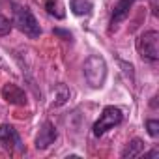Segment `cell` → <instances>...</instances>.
<instances>
[{
  "mask_svg": "<svg viewBox=\"0 0 159 159\" xmlns=\"http://www.w3.org/2000/svg\"><path fill=\"white\" fill-rule=\"evenodd\" d=\"M146 129H148V135H150L152 139L159 137V122H157V120H148V122H146Z\"/></svg>",
  "mask_w": 159,
  "mask_h": 159,
  "instance_id": "5bb4252c",
  "label": "cell"
},
{
  "mask_svg": "<svg viewBox=\"0 0 159 159\" xmlns=\"http://www.w3.org/2000/svg\"><path fill=\"white\" fill-rule=\"evenodd\" d=\"M52 98H54V101H52V105L54 107H62L64 103H67V99H69V88L66 86V84H56L54 88H52Z\"/></svg>",
  "mask_w": 159,
  "mask_h": 159,
  "instance_id": "30bf717a",
  "label": "cell"
},
{
  "mask_svg": "<svg viewBox=\"0 0 159 159\" xmlns=\"http://www.w3.org/2000/svg\"><path fill=\"white\" fill-rule=\"evenodd\" d=\"M137 51L142 60L157 62L159 60V32L148 30V32L140 34L137 39Z\"/></svg>",
  "mask_w": 159,
  "mask_h": 159,
  "instance_id": "3957f363",
  "label": "cell"
},
{
  "mask_svg": "<svg viewBox=\"0 0 159 159\" xmlns=\"http://www.w3.org/2000/svg\"><path fill=\"white\" fill-rule=\"evenodd\" d=\"M0 142H2L6 148H15V150H19V152H25L17 129H15L13 125H10V124L0 125Z\"/></svg>",
  "mask_w": 159,
  "mask_h": 159,
  "instance_id": "8992f818",
  "label": "cell"
},
{
  "mask_svg": "<svg viewBox=\"0 0 159 159\" xmlns=\"http://www.w3.org/2000/svg\"><path fill=\"white\" fill-rule=\"evenodd\" d=\"M56 139H58V131H56L54 124L52 122H43V125H41L34 144H36L38 150H47L51 144H54Z\"/></svg>",
  "mask_w": 159,
  "mask_h": 159,
  "instance_id": "5b68a950",
  "label": "cell"
},
{
  "mask_svg": "<svg viewBox=\"0 0 159 159\" xmlns=\"http://www.w3.org/2000/svg\"><path fill=\"white\" fill-rule=\"evenodd\" d=\"M84 77L92 88H101L105 84V79H107V62L103 56L99 54H92L84 60L83 66Z\"/></svg>",
  "mask_w": 159,
  "mask_h": 159,
  "instance_id": "6da1fadb",
  "label": "cell"
},
{
  "mask_svg": "<svg viewBox=\"0 0 159 159\" xmlns=\"http://www.w3.org/2000/svg\"><path fill=\"white\" fill-rule=\"evenodd\" d=\"M122 120H124V112H122L118 107H112V105H111V107H105L103 112H101V116H99V120H98V122L94 124V127H92L94 137H103L109 129L120 125Z\"/></svg>",
  "mask_w": 159,
  "mask_h": 159,
  "instance_id": "277c9868",
  "label": "cell"
},
{
  "mask_svg": "<svg viewBox=\"0 0 159 159\" xmlns=\"http://www.w3.org/2000/svg\"><path fill=\"white\" fill-rule=\"evenodd\" d=\"M142 155H144L146 159H152V157H157V155H159V150L153 148V150H150V152H142Z\"/></svg>",
  "mask_w": 159,
  "mask_h": 159,
  "instance_id": "2e32d148",
  "label": "cell"
},
{
  "mask_svg": "<svg viewBox=\"0 0 159 159\" xmlns=\"http://www.w3.org/2000/svg\"><path fill=\"white\" fill-rule=\"evenodd\" d=\"M2 98H4V101H8L10 105H19V107H23V105H26V92L21 88V86H17V84H13V83H8V84H4L2 86Z\"/></svg>",
  "mask_w": 159,
  "mask_h": 159,
  "instance_id": "52a82bcc",
  "label": "cell"
},
{
  "mask_svg": "<svg viewBox=\"0 0 159 159\" xmlns=\"http://www.w3.org/2000/svg\"><path fill=\"white\" fill-rule=\"evenodd\" d=\"M45 10H47L49 15H54V17H58V19L64 17V11H60L62 8H60V4L56 2V0H45Z\"/></svg>",
  "mask_w": 159,
  "mask_h": 159,
  "instance_id": "7c38bea8",
  "label": "cell"
},
{
  "mask_svg": "<svg viewBox=\"0 0 159 159\" xmlns=\"http://www.w3.org/2000/svg\"><path fill=\"white\" fill-rule=\"evenodd\" d=\"M118 64H120V67L124 69V73H129L131 81H133V77H135V75H133V66H131V64H127V62H124V60H120Z\"/></svg>",
  "mask_w": 159,
  "mask_h": 159,
  "instance_id": "9a60e30c",
  "label": "cell"
},
{
  "mask_svg": "<svg viewBox=\"0 0 159 159\" xmlns=\"http://www.w3.org/2000/svg\"><path fill=\"white\" fill-rule=\"evenodd\" d=\"M133 4H135V0H118V2L114 4V8H112L111 25H112V26H116L118 23L125 21V19H127V15H129V10H131V6H133Z\"/></svg>",
  "mask_w": 159,
  "mask_h": 159,
  "instance_id": "ba28073f",
  "label": "cell"
},
{
  "mask_svg": "<svg viewBox=\"0 0 159 159\" xmlns=\"http://www.w3.org/2000/svg\"><path fill=\"white\" fill-rule=\"evenodd\" d=\"M71 11L75 13V15H88L90 11H92V2L90 0H71Z\"/></svg>",
  "mask_w": 159,
  "mask_h": 159,
  "instance_id": "8fae6325",
  "label": "cell"
},
{
  "mask_svg": "<svg viewBox=\"0 0 159 159\" xmlns=\"http://www.w3.org/2000/svg\"><path fill=\"white\" fill-rule=\"evenodd\" d=\"M152 11H153V15H159V11H157V0H152Z\"/></svg>",
  "mask_w": 159,
  "mask_h": 159,
  "instance_id": "ac0fdd59",
  "label": "cell"
},
{
  "mask_svg": "<svg viewBox=\"0 0 159 159\" xmlns=\"http://www.w3.org/2000/svg\"><path fill=\"white\" fill-rule=\"evenodd\" d=\"M11 32V21L0 13V36H8Z\"/></svg>",
  "mask_w": 159,
  "mask_h": 159,
  "instance_id": "4fadbf2b",
  "label": "cell"
},
{
  "mask_svg": "<svg viewBox=\"0 0 159 159\" xmlns=\"http://www.w3.org/2000/svg\"><path fill=\"white\" fill-rule=\"evenodd\" d=\"M142 152H144V142H142L140 139H133V140H129L127 146L124 148L122 157H124V159H127V157H139V155H142Z\"/></svg>",
  "mask_w": 159,
  "mask_h": 159,
  "instance_id": "9c48e42d",
  "label": "cell"
},
{
  "mask_svg": "<svg viewBox=\"0 0 159 159\" xmlns=\"http://www.w3.org/2000/svg\"><path fill=\"white\" fill-rule=\"evenodd\" d=\"M13 23L17 25V28L26 34L28 38H39L41 36V28L38 19L34 17V13L26 8V6H19L13 4Z\"/></svg>",
  "mask_w": 159,
  "mask_h": 159,
  "instance_id": "7a4b0ae2",
  "label": "cell"
},
{
  "mask_svg": "<svg viewBox=\"0 0 159 159\" xmlns=\"http://www.w3.org/2000/svg\"><path fill=\"white\" fill-rule=\"evenodd\" d=\"M54 34H56V36H62V38H66V39H71V34H69V32H66V30L54 28Z\"/></svg>",
  "mask_w": 159,
  "mask_h": 159,
  "instance_id": "e0dca14e",
  "label": "cell"
}]
</instances>
